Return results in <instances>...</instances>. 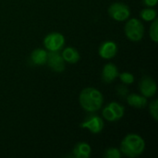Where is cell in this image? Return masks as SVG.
<instances>
[{
  "instance_id": "obj_22",
  "label": "cell",
  "mask_w": 158,
  "mask_h": 158,
  "mask_svg": "<svg viewBox=\"0 0 158 158\" xmlns=\"http://www.w3.org/2000/svg\"><path fill=\"white\" fill-rule=\"evenodd\" d=\"M117 92H118V95L119 96H121V97H125L127 94H128V89H127V87L126 86H124V85H119L118 87V89H117Z\"/></svg>"
},
{
  "instance_id": "obj_1",
  "label": "cell",
  "mask_w": 158,
  "mask_h": 158,
  "mask_svg": "<svg viewBox=\"0 0 158 158\" xmlns=\"http://www.w3.org/2000/svg\"><path fill=\"white\" fill-rule=\"evenodd\" d=\"M80 103L86 111L95 112L99 110L103 105V95L94 88H86L81 93Z\"/></svg>"
},
{
  "instance_id": "obj_8",
  "label": "cell",
  "mask_w": 158,
  "mask_h": 158,
  "mask_svg": "<svg viewBox=\"0 0 158 158\" xmlns=\"http://www.w3.org/2000/svg\"><path fill=\"white\" fill-rule=\"evenodd\" d=\"M140 89L145 97H151L154 96L156 93V84L151 78L144 77L140 83Z\"/></svg>"
},
{
  "instance_id": "obj_6",
  "label": "cell",
  "mask_w": 158,
  "mask_h": 158,
  "mask_svg": "<svg viewBox=\"0 0 158 158\" xmlns=\"http://www.w3.org/2000/svg\"><path fill=\"white\" fill-rule=\"evenodd\" d=\"M46 63L56 72H62L65 69V62L58 51H50L47 53Z\"/></svg>"
},
{
  "instance_id": "obj_10",
  "label": "cell",
  "mask_w": 158,
  "mask_h": 158,
  "mask_svg": "<svg viewBox=\"0 0 158 158\" xmlns=\"http://www.w3.org/2000/svg\"><path fill=\"white\" fill-rule=\"evenodd\" d=\"M118 76V69L117 67L112 64V63H108L104 67L103 69V73H102V77H103V81L105 82H111L113 81Z\"/></svg>"
},
{
  "instance_id": "obj_15",
  "label": "cell",
  "mask_w": 158,
  "mask_h": 158,
  "mask_svg": "<svg viewBox=\"0 0 158 158\" xmlns=\"http://www.w3.org/2000/svg\"><path fill=\"white\" fill-rule=\"evenodd\" d=\"M107 106L111 109V111L113 112V114H114L117 120L123 117V115H124V107L122 106H120L118 103L113 102V103H110Z\"/></svg>"
},
{
  "instance_id": "obj_9",
  "label": "cell",
  "mask_w": 158,
  "mask_h": 158,
  "mask_svg": "<svg viewBox=\"0 0 158 158\" xmlns=\"http://www.w3.org/2000/svg\"><path fill=\"white\" fill-rule=\"evenodd\" d=\"M118 47L117 44L113 42H106L104 43L100 49H99V55L106 59H110L114 57L117 54Z\"/></svg>"
},
{
  "instance_id": "obj_13",
  "label": "cell",
  "mask_w": 158,
  "mask_h": 158,
  "mask_svg": "<svg viewBox=\"0 0 158 158\" xmlns=\"http://www.w3.org/2000/svg\"><path fill=\"white\" fill-rule=\"evenodd\" d=\"M31 60L35 65H44L47 60V53L44 49H35L31 53Z\"/></svg>"
},
{
  "instance_id": "obj_2",
  "label": "cell",
  "mask_w": 158,
  "mask_h": 158,
  "mask_svg": "<svg viewBox=\"0 0 158 158\" xmlns=\"http://www.w3.org/2000/svg\"><path fill=\"white\" fill-rule=\"evenodd\" d=\"M145 148V143L143 139L137 134L127 135L121 143V152L129 157L139 156Z\"/></svg>"
},
{
  "instance_id": "obj_16",
  "label": "cell",
  "mask_w": 158,
  "mask_h": 158,
  "mask_svg": "<svg viewBox=\"0 0 158 158\" xmlns=\"http://www.w3.org/2000/svg\"><path fill=\"white\" fill-rule=\"evenodd\" d=\"M141 16L142 18L146 20V21H150V20H153L156 19V11L155 9H151V8H146V9H143L141 13Z\"/></svg>"
},
{
  "instance_id": "obj_23",
  "label": "cell",
  "mask_w": 158,
  "mask_h": 158,
  "mask_svg": "<svg viewBox=\"0 0 158 158\" xmlns=\"http://www.w3.org/2000/svg\"><path fill=\"white\" fill-rule=\"evenodd\" d=\"M144 3H145L147 6H154L156 5L157 0H144Z\"/></svg>"
},
{
  "instance_id": "obj_14",
  "label": "cell",
  "mask_w": 158,
  "mask_h": 158,
  "mask_svg": "<svg viewBox=\"0 0 158 158\" xmlns=\"http://www.w3.org/2000/svg\"><path fill=\"white\" fill-rule=\"evenodd\" d=\"M127 100H128V103L131 106L137 107V108H143L146 106V104H147V100H146L145 97L138 95V94H130L128 96Z\"/></svg>"
},
{
  "instance_id": "obj_11",
  "label": "cell",
  "mask_w": 158,
  "mask_h": 158,
  "mask_svg": "<svg viewBox=\"0 0 158 158\" xmlns=\"http://www.w3.org/2000/svg\"><path fill=\"white\" fill-rule=\"evenodd\" d=\"M73 155L77 158H88L91 155V146L86 143H79L74 147Z\"/></svg>"
},
{
  "instance_id": "obj_5",
  "label": "cell",
  "mask_w": 158,
  "mask_h": 158,
  "mask_svg": "<svg viewBox=\"0 0 158 158\" xmlns=\"http://www.w3.org/2000/svg\"><path fill=\"white\" fill-rule=\"evenodd\" d=\"M108 13L111 18L118 21L127 19L131 14L129 6L122 3H114L113 5H111L108 9Z\"/></svg>"
},
{
  "instance_id": "obj_18",
  "label": "cell",
  "mask_w": 158,
  "mask_h": 158,
  "mask_svg": "<svg viewBox=\"0 0 158 158\" xmlns=\"http://www.w3.org/2000/svg\"><path fill=\"white\" fill-rule=\"evenodd\" d=\"M119 78L121 80L122 82L126 83V84H131L133 81H134V77L132 74L129 73V72H124V73H121L119 75Z\"/></svg>"
},
{
  "instance_id": "obj_7",
  "label": "cell",
  "mask_w": 158,
  "mask_h": 158,
  "mask_svg": "<svg viewBox=\"0 0 158 158\" xmlns=\"http://www.w3.org/2000/svg\"><path fill=\"white\" fill-rule=\"evenodd\" d=\"M81 127L88 129L93 133H99L104 128V122L100 117L96 115H91L84 122L81 124Z\"/></svg>"
},
{
  "instance_id": "obj_4",
  "label": "cell",
  "mask_w": 158,
  "mask_h": 158,
  "mask_svg": "<svg viewBox=\"0 0 158 158\" xmlns=\"http://www.w3.org/2000/svg\"><path fill=\"white\" fill-rule=\"evenodd\" d=\"M44 44L49 51H58L63 47L65 44V38L61 33L51 32L44 38Z\"/></svg>"
},
{
  "instance_id": "obj_12",
  "label": "cell",
  "mask_w": 158,
  "mask_h": 158,
  "mask_svg": "<svg viewBox=\"0 0 158 158\" xmlns=\"http://www.w3.org/2000/svg\"><path fill=\"white\" fill-rule=\"evenodd\" d=\"M62 57H63L64 61L74 64V63H77L79 61L80 55H79V52L76 49H74L73 47H68V48H65L63 50Z\"/></svg>"
},
{
  "instance_id": "obj_3",
  "label": "cell",
  "mask_w": 158,
  "mask_h": 158,
  "mask_svg": "<svg viewBox=\"0 0 158 158\" xmlns=\"http://www.w3.org/2000/svg\"><path fill=\"white\" fill-rule=\"evenodd\" d=\"M125 32L127 37L133 42H138L141 41L142 38L143 37V23L136 19H130L125 27Z\"/></svg>"
},
{
  "instance_id": "obj_21",
  "label": "cell",
  "mask_w": 158,
  "mask_h": 158,
  "mask_svg": "<svg viewBox=\"0 0 158 158\" xmlns=\"http://www.w3.org/2000/svg\"><path fill=\"white\" fill-rule=\"evenodd\" d=\"M157 107H158L157 100H155L154 102H152V103H151V105H150V113H151L152 117H153L156 120H157L158 119Z\"/></svg>"
},
{
  "instance_id": "obj_19",
  "label": "cell",
  "mask_w": 158,
  "mask_h": 158,
  "mask_svg": "<svg viewBox=\"0 0 158 158\" xmlns=\"http://www.w3.org/2000/svg\"><path fill=\"white\" fill-rule=\"evenodd\" d=\"M105 156L107 158H119L121 154H120V151L118 150L117 148H110L106 152Z\"/></svg>"
},
{
  "instance_id": "obj_17",
  "label": "cell",
  "mask_w": 158,
  "mask_h": 158,
  "mask_svg": "<svg viewBox=\"0 0 158 158\" xmlns=\"http://www.w3.org/2000/svg\"><path fill=\"white\" fill-rule=\"evenodd\" d=\"M150 36L152 38V40L156 43H157L158 41V20L156 19L154 21V23L151 26L150 29Z\"/></svg>"
},
{
  "instance_id": "obj_20",
  "label": "cell",
  "mask_w": 158,
  "mask_h": 158,
  "mask_svg": "<svg viewBox=\"0 0 158 158\" xmlns=\"http://www.w3.org/2000/svg\"><path fill=\"white\" fill-rule=\"evenodd\" d=\"M103 116H104V118H105L106 120H108V121H116V120H117L116 118H115V116H114V114H113V112L111 111V109H110L108 106H106V107L104 109V111H103Z\"/></svg>"
}]
</instances>
